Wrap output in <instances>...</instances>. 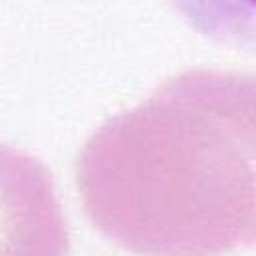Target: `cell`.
<instances>
[{"label":"cell","instance_id":"cell-1","mask_svg":"<svg viewBox=\"0 0 256 256\" xmlns=\"http://www.w3.org/2000/svg\"><path fill=\"white\" fill-rule=\"evenodd\" d=\"M76 178L96 230L134 256L256 248V74L170 80L92 134Z\"/></svg>","mask_w":256,"mask_h":256},{"label":"cell","instance_id":"cell-2","mask_svg":"<svg viewBox=\"0 0 256 256\" xmlns=\"http://www.w3.org/2000/svg\"><path fill=\"white\" fill-rule=\"evenodd\" d=\"M0 256H68L66 222L48 170L0 144Z\"/></svg>","mask_w":256,"mask_h":256},{"label":"cell","instance_id":"cell-3","mask_svg":"<svg viewBox=\"0 0 256 256\" xmlns=\"http://www.w3.org/2000/svg\"><path fill=\"white\" fill-rule=\"evenodd\" d=\"M206 40L256 54V0H164Z\"/></svg>","mask_w":256,"mask_h":256}]
</instances>
